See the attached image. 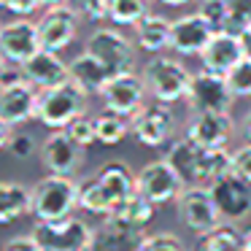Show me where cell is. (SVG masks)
<instances>
[{"instance_id":"d6a6232c","label":"cell","mask_w":251,"mask_h":251,"mask_svg":"<svg viewBox=\"0 0 251 251\" xmlns=\"http://www.w3.org/2000/svg\"><path fill=\"white\" fill-rule=\"evenodd\" d=\"M65 130H68V135H71L81 149H89L92 143H98V130H95V119H89L87 114L78 116V119H73L71 125L65 127Z\"/></svg>"},{"instance_id":"ba28073f","label":"cell","mask_w":251,"mask_h":251,"mask_svg":"<svg viewBox=\"0 0 251 251\" xmlns=\"http://www.w3.org/2000/svg\"><path fill=\"white\" fill-rule=\"evenodd\" d=\"M176 205H178L181 222L197 235L211 232L213 227H219V224L224 222L219 208H216V202H213V195H211V189H208V184H189L178 195Z\"/></svg>"},{"instance_id":"6da1fadb","label":"cell","mask_w":251,"mask_h":251,"mask_svg":"<svg viewBox=\"0 0 251 251\" xmlns=\"http://www.w3.org/2000/svg\"><path fill=\"white\" fill-rule=\"evenodd\" d=\"M38 98L41 89L27 81L22 65L3 60L0 71V125H25L30 119H38Z\"/></svg>"},{"instance_id":"ab89813d","label":"cell","mask_w":251,"mask_h":251,"mask_svg":"<svg viewBox=\"0 0 251 251\" xmlns=\"http://www.w3.org/2000/svg\"><path fill=\"white\" fill-rule=\"evenodd\" d=\"M240 41H243V49H246V57H251V25L246 30H240Z\"/></svg>"},{"instance_id":"7bdbcfd3","label":"cell","mask_w":251,"mask_h":251,"mask_svg":"<svg viewBox=\"0 0 251 251\" xmlns=\"http://www.w3.org/2000/svg\"><path fill=\"white\" fill-rule=\"evenodd\" d=\"M243 138L251 143V111L246 114V119H243Z\"/></svg>"},{"instance_id":"f1b7e54d","label":"cell","mask_w":251,"mask_h":251,"mask_svg":"<svg viewBox=\"0 0 251 251\" xmlns=\"http://www.w3.org/2000/svg\"><path fill=\"white\" fill-rule=\"evenodd\" d=\"M149 11V0H108V22L135 27Z\"/></svg>"},{"instance_id":"5b68a950","label":"cell","mask_w":251,"mask_h":251,"mask_svg":"<svg viewBox=\"0 0 251 251\" xmlns=\"http://www.w3.org/2000/svg\"><path fill=\"white\" fill-rule=\"evenodd\" d=\"M33 235L44 251H89L95 229L84 219L65 216L57 222H35Z\"/></svg>"},{"instance_id":"8992f818","label":"cell","mask_w":251,"mask_h":251,"mask_svg":"<svg viewBox=\"0 0 251 251\" xmlns=\"http://www.w3.org/2000/svg\"><path fill=\"white\" fill-rule=\"evenodd\" d=\"M232 103H235V92H232V87H229L227 76L205 71V68L192 76L189 92H186V105H189L195 114H205V111L229 114Z\"/></svg>"},{"instance_id":"9c48e42d","label":"cell","mask_w":251,"mask_h":251,"mask_svg":"<svg viewBox=\"0 0 251 251\" xmlns=\"http://www.w3.org/2000/svg\"><path fill=\"white\" fill-rule=\"evenodd\" d=\"M138 192L146 200H151L154 205H165L170 200H178V195L186 189V181L181 178V173L168 162V159H157L141 168V173L135 176Z\"/></svg>"},{"instance_id":"9a60e30c","label":"cell","mask_w":251,"mask_h":251,"mask_svg":"<svg viewBox=\"0 0 251 251\" xmlns=\"http://www.w3.org/2000/svg\"><path fill=\"white\" fill-rule=\"evenodd\" d=\"M81 162H84V149L68 135V130H54L41 146V165L49 173L71 176L81 168Z\"/></svg>"},{"instance_id":"74e56055","label":"cell","mask_w":251,"mask_h":251,"mask_svg":"<svg viewBox=\"0 0 251 251\" xmlns=\"http://www.w3.org/2000/svg\"><path fill=\"white\" fill-rule=\"evenodd\" d=\"M3 251H44V246L35 240V235H14L3 243Z\"/></svg>"},{"instance_id":"5bb4252c","label":"cell","mask_w":251,"mask_h":251,"mask_svg":"<svg viewBox=\"0 0 251 251\" xmlns=\"http://www.w3.org/2000/svg\"><path fill=\"white\" fill-rule=\"evenodd\" d=\"M149 95V87L143 81V76H135V73H122V76L108 78V84L103 87L100 98H103L105 108L119 111L125 116H132L135 111L143 108V100Z\"/></svg>"},{"instance_id":"d6986e66","label":"cell","mask_w":251,"mask_h":251,"mask_svg":"<svg viewBox=\"0 0 251 251\" xmlns=\"http://www.w3.org/2000/svg\"><path fill=\"white\" fill-rule=\"evenodd\" d=\"M154 211H157V205H154L151 200H146L141 192H135V195H130L127 200H122L119 205L105 216L103 224H108V227H114V229H122V232L143 235V227L154 219Z\"/></svg>"},{"instance_id":"e0dca14e","label":"cell","mask_w":251,"mask_h":251,"mask_svg":"<svg viewBox=\"0 0 251 251\" xmlns=\"http://www.w3.org/2000/svg\"><path fill=\"white\" fill-rule=\"evenodd\" d=\"M216 30L200 17V14H184V17L173 19V33H170V49L181 57H200L208 41L213 38Z\"/></svg>"},{"instance_id":"ac0fdd59","label":"cell","mask_w":251,"mask_h":251,"mask_svg":"<svg viewBox=\"0 0 251 251\" xmlns=\"http://www.w3.org/2000/svg\"><path fill=\"white\" fill-rule=\"evenodd\" d=\"M243 57H246V49H243L240 35L232 33V30H216L213 38L208 41V46L202 49L200 60H202V68H205V71L227 76Z\"/></svg>"},{"instance_id":"7402d4cb","label":"cell","mask_w":251,"mask_h":251,"mask_svg":"<svg viewBox=\"0 0 251 251\" xmlns=\"http://www.w3.org/2000/svg\"><path fill=\"white\" fill-rule=\"evenodd\" d=\"M98 181H100L105 197L111 200V205H114V208L119 205L122 200H127L130 195H135V192H138V181H135L132 170L127 168L125 162L103 165V168L98 170ZM114 208H111V211H114Z\"/></svg>"},{"instance_id":"52a82bcc","label":"cell","mask_w":251,"mask_h":251,"mask_svg":"<svg viewBox=\"0 0 251 251\" xmlns=\"http://www.w3.org/2000/svg\"><path fill=\"white\" fill-rule=\"evenodd\" d=\"M87 51L108 71V76H122V73H132L135 65V49L122 33L108 27H100L89 35Z\"/></svg>"},{"instance_id":"d4e9b609","label":"cell","mask_w":251,"mask_h":251,"mask_svg":"<svg viewBox=\"0 0 251 251\" xmlns=\"http://www.w3.org/2000/svg\"><path fill=\"white\" fill-rule=\"evenodd\" d=\"M95 130H98V143L116 146L127 138V132H132V125H130V116L105 108L103 114L95 116Z\"/></svg>"},{"instance_id":"60d3db41","label":"cell","mask_w":251,"mask_h":251,"mask_svg":"<svg viewBox=\"0 0 251 251\" xmlns=\"http://www.w3.org/2000/svg\"><path fill=\"white\" fill-rule=\"evenodd\" d=\"M35 3H38V8H57V6H68V3H71V0H35Z\"/></svg>"},{"instance_id":"4dcf8cb0","label":"cell","mask_w":251,"mask_h":251,"mask_svg":"<svg viewBox=\"0 0 251 251\" xmlns=\"http://www.w3.org/2000/svg\"><path fill=\"white\" fill-rule=\"evenodd\" d=\"M138 251H186V246L176 232H154L143 235Z\"/></svg>"},{"instance_id":"7a4b0ae2","label":"cell","mask_w":251,"mask_h":251,"mask_svg":"<svg viewBox=\"0 0 251 251\" xmlns=\"http://www.w3.org/2000/svg\"><path fill=\"white\" fill-rule=\"evenodd\" d=\"M78 205V181L71 176H46L33 186V216L35 222H57L73 213Z\"/></svg>"},{"instance_id":"4316f807","label":"cell","mask_w":251,"mask_h":251,"mask_svg":"<svg viewBox=\"0 0 251 251\" xmlns=\"http://www.w3.org/2000/svg\"><path fill=\"white\" fill-rule=\"evenodd\" d=\"M78 208H84L87 213H95V216H108L111 213L114 205H111V200L105 197L98 176L78 181Z\"/></svg>"},{"instance_id":"4fadbf2b","label":"cell","mask_w":251,"mask_h":251,"mask_svg":"<svg viewBox=\"0 0 251 251\" xmlns=\"http://www.w3.org/2000/svg\"><path fill=\"white\" fill-rule=\"evenodd\" d=\"M78 11L68 3V6L46 8L44 17L38 22V35H41V49L49 51H62L73 44L78 33Z\"/></svg>"},{"instance_id":"83f0119b","label":"cell","mask_w":251,"mask_h":251,"mask_svg":"<svg viewBox=\"0 0 251 251\" xmlns=\"http://www.w3.org/2000/svg\"><path fill=\"white\" fill-rule=\"evenodd\" d=\"M197 251H240V232L232 222H222L219 227L202 235Z\"/></svg>"},{"instance_id":"7c38bea8","label":"cell","mask_w":251,"mask_h":251,"mask_svg":"<svg viewBox=\"0 0 251 251\" xmlns=\"http://www.w3.org/2000/svg\"><path fill=\"white\" fill-rule=\"evenodd\" d=\"M130 125H132V138L138 143H143L149 149H159L173 135V111L168 108V103L143 105L141 111H135L130 116Z\"/></svg>"},{"instance_id":"484cf974","label":"cell","mask_w":251,"mask_h":251,"mask_svg":"<svg viewBox=\"0 0 251 251\" xmlns=\"http://www.w3.org/2000/svg\"><path fill=\"white\" fill-rule=\"evenodd\" d=\"M141 240H143V235L122 232V229H114L108 224H103V229H95L89 251H138Z\"/></svg>"},{"instance_id":"ffe728a7","label":"cell","mask_w":251,"mask_h":251,"mask_svg":"<svg viewBox=\"0 0 251 251\" xmlns=\"http://www.w3.org/2000/svg\"><path fill=\"white\" fill-rule=\"evenodd\" d=\"M22 73L38 89H49V87H57V84L71 81V65H65L60 60V51H49V49H41L38 54L30 57L22 65Z\"/></svg>"},{"instance_id":"3957f363","label":"cell","mask_w":251,"mask_h":251,"mask_svg":"<svg viewBox=\"0 0 251 251\" xmlns=\"http://www.w3.org/2000/svg\"><path fill=\"white\" fill-rule=\"evenodd\" d=\"M87 114V95L73 81L41 89L38 98V122L49 130H65L73 119Z\"/></svg>"},{"instance_id":"44dd1931","label":"cell","mask_w":251,"mask_h":251,"mask_svg":"<svg viewBox=\"0 0 251 251\" xmlns=\"http://www.w3.org/2000/svg\"><path fill=\"white\" fill-rule=\"evenodd\" d=\"M68 65H71V81L76 84L87 98L100 95V92H103V87L108 84V78H111L108 71H105V68L100 65V62L95 60L87 49H84L78 57H73Z\"/></svg>"},{"instance_id":"603a6c76","label":"cell","mask_w":251,"mask_h":251,"mask_svg":"<svg viewBox=\"0 0 251 251\" xmlns=\"http://www.w3.org/2000/svg\"><path fill=\"white\" fill-rule=\"evenodd\" d=\"M170 33H173V22L159 14H146L141 22L135 25V44L149 54H162L170 49Z\"/></svg>"},{"instance_id":"30bf717a","label":"cell","mask_w":251,"mask_h":251,"mask_svg":"<svg viewBox=\"0 0 251 251\" xmlns=\"http://www.w3.org/2000/svg\"><path fill=\"white\" fill-rule=\"evenodd\" d=\"M216 202L219 213H222L224 222H240L251 213V184L246 178H240L235 170H227L219 178H213L208 184Z\"/></svg>"},{"instance_id":"f35d334b","label":"cell","mask_w":251,"mask_h":251,"mask_svg":"<svg viewBox=\"0 0 251 251\" xmlns=\"http://www.w3.org/2000/svg\"><path fill=\"white\" fill-rule=\"evenodd\" d=\"M0 6L6 8V11L17 14V17H30L38 8V3L35 0H0Z\"/></svg>"},{"instance_id":"8fae6325","label":"cell","mask_w":251,"mask_h":251,"mask_svg":"<svg viewBox=\"0 0 251 251\" xmlns=\"http://www.w3.org/2000/svg\"><path fill=\"white\" fill-rule=\"evenodd\" d=\"M38 51H41L38 22H30L27 17H17L0 27V54L6 62L25 65Z\"/></svg>"},{"instance_id":"277c9868","label":"cell","mask_w":251,"mask_h":251,"mask_svg":"<svg viewBox=\"0 0 251 251\" xmlns=\"http://www.w3.org/2000/svg\"><path fill=\"white\" fill-rule=\"evenodd\" d=\"M141 76L149 87V95L157 103H168V105L176 103V100H186V92H189L192 84V73L178 60L165 54L151 57Z\"/></svg>"},{"instance_id":"b9f144b4","label":"cell","mask_w":251,"mask_h":251,"mask_svg":"<svg viewBox=\"0 0 251 251\" xmlns=\"http://www.w3.org/2000/svg\"><path fill=\"white\" fill-rule=\"evenodd\" d=\"M240 251H251V227L240 232Z\"/></svg>"},{"instance_id":"f546056e","label":"cell","mask_w":251,"mask_h":251,"mask_svg":"<svg viewBox=\"0 0 251 251\" xmlns=\"http://www.w3.org/2000/svg\"><path fill=\"white\" fill-rule=\"evenodd\" d=\"M197 14L213 30H229V3L227 0H200Z\"/></svg>"},{"instance_id":"e575fe53","label":"cell","mask_w":251,"mask_h":251,"mask_svg":"<svg viewBox=\"0 0 251 251\" xmlns=\"http://www.w3.org/2000/svg\"><path fill=\"white\" fill-rule=\"evenodd\" d=\"M229 3V30L240 33L251 25V0H227Z\"/></svg>"},{"instance_id":"2e32d148","label":"cell","mask_w":251,"mask_h":251,"mask_svg":"<svg viewBox=\"0 0 251 251\" xmlns=\"http://www.w3.org/2000/svg\"><path fill=\"white\" fill-rule=\"evenodd\" d=\"M235 135V122L229 114H216V111H205V114H195L186 125V138L202 149H227Z\"/></svg>"},{"instance_id":"836d02e7","label":"cell","mask_w":251,"mask_h":251,"mask_svg":"<svg viewBox=\"0 0 251 251\" xmlns=\"http://www.w3.org/2000/svg\"><path fill=\"white\" fill-rule=\"evenodd\" d=\"M71 6L78 11V17L89 19V22L108 19V0H71Z\"/></svg>"},{"instance_id":"cb8c5ba5","label":"cell","mask_w":251,"mask_h":251,"mask_svg":"<svg viewBox=\"0 0 251 251\" xmlns=\"http://www.w3.org/2000/svg\"><path fill=\"white\" fill-rule=\"evenodd\" d=\"M27 213H33V189L17 181H3L0 184V224H11Z\"/></svg>"},{"instance_id":"1f68e13d","label":"cell","mask_w":251,"mask_h":251,"mask_svg":"<svg viewBox=\"0 0 251 251\" xmlns=\"http://www.w3.org/2000/svg\"><path fill=\"white\" fill-rule=\"evenodd\" d=\"M227 81H229V87H232L235 98H251V57H243V60L227 73Z\"/></svg>"},{"instance_id":"8d00e7d4","label":"cell","mask_w":251,"mask_h":251,"mask_svg":"<svg viewBox=\"0 0 251 251\" xmlns=\"http://www.w3.org/2000/svg\"><path fill=\"white\" fill-rule=\"evenodd\" d=\"M232 170L240 176V178H246L251 184V143L238 146L232 151Z\"/></svg>"},{"instance_id":"ee69618b","label":"cell","mask_w":251,"mask_h":251,"mask_svg":"<svg viewBox=\"0 0 251 251\" xmlns=\"http://www.w3.org/2000/svg\"><path fill=\"white\" fill-rule=\"evenodd\" d=\"M165 6H186V3H192V0H162Z\"/></svg>"},{"instance_id":"d590c367","label":"cell","mask_w":251,"mask_h":251,"mask_svg":"<svg viewBox=\"0 0 251 251\" xmlns=\"http://www.w3.org/2000/svg\"><path fill=\"white\" fill-rule=\"evenodd\" d=\"M3 149L11 151V157H17V159H27L35 151V138L30 132H11Z\"/></svg>"}]
</instances>
